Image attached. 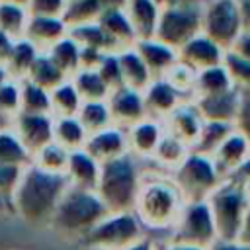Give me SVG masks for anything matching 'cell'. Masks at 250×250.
<instances>
[{
  "mask_svg": "<svg viewBox=\"0 0 250 250\" xmlns=\"http://www.w3.org/2000/svg\"><path fill=\"white\" fill-rule=\"evenodd\" d=\"M127 250H158V246H154V242H152L148 236H145L141 242L133 244V246H131V248H127Z\"/></svg>",
  "mask_w": 250,
  "mask_h": 250,
  "instance_id": "57",
  "label": "cell"
},
{
  "mask_svg": "<svg viewBox=\"0 0 250 250\" xmlns=\"http://www.w3.org/2000/svg\"><path fill=\"white\" fill-rule=\"evenodd\" d=\"M123 12L137 35V41L154 37L158 14H160V8L154 4V0H125Z\"/></svg>",
  "mask_w": 250,
  "mask_h": 250,
  "instance_id": "24",
  "label": "cell"
},
{
  "mask_svg": "<svg viewBox=\"0 0 250 250\" xmlns=\"http://www.w3.org/2000/svg\"><path fill=\"white\" fill-rule=\"evenodd\" d=\"M96 70H98L100 78L105 82V86L109 88V92H113V90H117V88L123 86V78H121V68H119L117 53H105Z\"/></svg>",
  "mask_w": 250,
  "mask_h": 250,
  "instance_id": "45",
  "label": "cell"
},
{
  "mask_svg": "<svg viewBox=\"0 0 250 250\" xmlns=\"http://www.w3.org/2000/svg\"><path fill=\"white\" fill-rule=\"evenodd\" d=\"M45 53L66 78H72L80 70V47L70 35H64Z\"/></svg>",
  "mask_w": 250,
  "mask_h": 250,
  "instance_id": "27",
  "label": "cell"
},
{
  "mask_svg": "<svg viewBox=\"0 0 250 250\" xmlns=\"http://www.w3.org/2000/svg\"><path fill=\"white\" fill-rule=\"evenodd\" d=\"M49 102H51L53 117H72L78 113V109L82 105V98L78 96L70 78L62 80L59 86H55L49 92Z\"/></svg>",
  "mask_w": 250,
  "mask_h": 250,
  "instance_id": "30",
  "label": "cell"
},
{
  "mask_svg": "<svg viewBox=\"0 0 250 250\" xmlns=\"http://www.w3.org/2000/svg\"><path fill=\"white\" fill-rule=\"evenodd\" d=\"M186 2H193V0H154V4L162 10V8H170V6H178V4H186Z\"/></svg>",
  "mask_w": 250,
  "mask_h": 250,
  "instance_id": "58",
  "label": "cell"
},
{
  "mask_svg": "<svg viewBox=\"0 0 250 250\" xmlns=\"http://www.w3.org/2000/svg\"><path fill=\"white\" fill-rule=\"evenodd\" d=\"M227 51H230L236 57H240V59L250 62V31H240V35L234 39V43Z\"/></svg>",
  "mask_w": 250,
  "mask_h": 250,
  "instance_id": "50",
  "label": "cell"
},
{
  "mask_svg": "<svg viewBox=\"0 0 250 250\" xmlns=\"http://www.w3.org/2000/svg\"><path fill=\"white\" fill-rule=\"evenodd\" d=\"M203 117L199 113V109L195 107L193 100L188 98L184 100L180 105H176L164 119V129L166 133L178 137L180 141H184L189 148H193L199 133H201V127H203Z\"/></svg>",
  "mask_w": 250,
  "mask_h": 250,
  "instance_id": "13",
  "label": "cell"
},
{
  "mask_svg": "<svg viewBox=\"0 0 250 250\" xmlns=\"http://www.w3.org/2000/svg\"><path fill=\"white\" fill-rule=\"evenodd\" d=\"M23 80H29L35 86L51 92L55 86H59L62 80H66V76L57 68V64L47 57V53H39Z\"/></svg>",
  "mask_w": 250,
  "mask_h": 250,
  "instance_id": "33",
  "label": "cell"
},
{
  "mask_svg": "<svg viewBox=\"0 0 250 250\" xmlns=\"http://www.w3.org/2000/svg\"><path fill=\"white\" fill-rule=\"evenodd\" d=\"M66 188V176L49 174L35 168L33 164H27L10 195L12 215L27 227L49 229L55 207Z\"/></svg>",
  "mask_w": 250,
  "mask_h": 250,
  "instance_id": "1",
  "label": "cell"
},
{
  "mask_svg": "<svg viewBox=\"0 0 250 250\" xmlns=\"http://www.w3.org/2000/svg\"><path fill=\"white\" fill-rule=\"evenodd\" d=\"M158 250H207V248L195 246V244H188V242H178V240H170L168 238V242L164 246H160Z\"/></svg>",
  "mask_w": 250,
  "mask_h": 250,
  "instance_id": "55",
  "label": "cell"
},
{
  "mask_svg": "<svg viewBox=\"0 0 250 250\" xmlns=\"http://www.w3.org/2000/svg\"><path fill=\"white\" fill-rule=\"evenodd\" d=\"M176 53H178V61L188 64L195 72L215 66V64H221L223 57H225V49L219 47L215 41H211L203 33H197L195 37H191Z\"/></svg>",
  "mask_w": 250,
  "mask_h": 250,
  "instance_id": "16",
  "label": "cell"
},
{
  "mask_svg": "<svg viewBox=\"0 0 250 250\" xmlns=\"http://www.w3.org/2000/svg\"><path fill=\"white\" fill-rule=\"evenodd\" d=\"M223 64H225V68L230 76V82H232L234 90L240 92L242 96H250V62L236 57L230 51H225Z\"/></svg>",
  "mask_w": 250,
  "mask_h": 250,
  "instance_id": "42",
  "label": "cell"
},
{
  "mask_svg": "<svg viewBox=\"0 0 250 250\" xmlns=\"http://www.w3.org/2000/svg\"><path fill=\"white\" fill-rule=\"evenodd\" d=\"M23 168L0 164V199H10V195H12L14 188H16V184H18L20 174H21Z\"/></svg>",
  "mask_w": 250,
  "mask_h": 250,
  "instance_id": "47",
  "label": "cell"
},
{
  "mask_svg": "<svg viewBox=\"0 0 250 250\" xmlns=\"http://www.w3.org/2000/svg\"><path fill=\"white\" fill-rule=\"evenodd\" d=\"M145 176V166L131 152L100 164V176L96 184V193L104 201L109 213L133 211L141 182Z\"/></svg>",
  "mask_w": 250,
  "mask_h": 250,
  "instance_id": "4",
  "label": "cell"
},
{
  "mask_svg": "<svg viewBox=\"0 0 250 250\" xmlns=\"http://www.w3.org/2000/svg\"><path fill=\"white\" fill-rule=\"evenodd\" d=\"M107 107L111 115V123L119 125L123 129H129L143 117H146L145 102H143V92H137L133 88L121 86L107 96Z\"/></svg>",
  "mask_w": 250,
  "mask_h": 250,
  "instance_id": "14",
  "label": "cell"
},
{
  "mask_svg": "<svg viewBox=\"0 0 250 250\" xmlns=\"http://www.w3.org/2000/svg\"><path fill=\"white\" fill-rule=\"evenodd\" d=\"M68 154L70 150H66L62 145H59L57 141H51L47 145H43L39 150H35L31 154V162L35 168L49 172V174H62L66 172V164H68Z\"/></svg>",
  "mask_w": 250,
  "mask_h": 250,
  "instance_id": "32",
  "label": "cell"
},
{
  "mask_svg": "<svg viewBox=\"0 0 250 250\" xmlns=\"http://www.w3.org/2000/svg\"><path fill=\"white\" fill-rule=\"evenodd\" d=\"M184 100H188V98H184L164 78H152L150 84L143 90V102H145L146 115L156 117V119H164Z\"/></svg>",
  "mask_w": 250,
  "mask_h": 250,
  "instance_id": "19",
  "label": "cell"
},
{
  "mask_svg": "<svg viewBox=\"0 0 250 250\" xmlns=\"http://www.w3.org/2000/svg\"><path fill=\"white\" fill-rule=\"evenodd\" d=\"M207 250H250V244L238 240V238H232V240H223V238H217Z\"/></svg>",
  "mask_w": 250,
  "mask_h": 250,
  "instance_id": "51",
  "label": "cell"
},
{
  "mask_svg": "<svg viewBox=\"0 0 250 250\" xmlns=\"http://www.w3.org/2000/svg\"><path fill=\"white\" fill-rule=\"evenodd\" d=\"M88 131L82 127L76 115L72 117H53V141L62 145L66 150L84 148Z\"/></svg>",
  "mask_w": 250,
  "mask_h": 250,
  "instance_id": "31",
  "label": "cell"
},
{
  "mask_svg": "<svg viewBox=\"0 0 250 250\" xmlns=\"http://www.w3.org/2000/svg\"><path fill=\"white\" fill-rule=\"evenodd\" d=\"M29 14L23 4L0 2V31L12 39H21Z\"/></svg>",
  "mask_w": 250,
  "mask_h": 250,
  "instance_id": "35",
  "label": "cell"
},
{
  "mask_svg": "<svg viewBox=\"0 0 250 250\" xmlns=\"http://www.w3.org/2000/svg\"><path fill=\"white\" fill-rule=\"evenodd\" d=\"M250 154V143L248 139L238 131V129H232L225 141L217 146V150L211 154L221 178H229L232 176V172L242 164V160Z\"/></svg>",
  "mask_w": 250,
  "mask_h": 250,
  "instance_id": "18",
  "label": "cell"
},
{
  "mask_svg": "<svg viewBox=\"0 0 250 250\" xmlns=\"http://www.w3.org/2000/svg\"><path fill=\"white\" fill-rule=\"evenodd\" d=\"M68 0H27L25 8L29 16H43V18H62Z\"/></svg>",
  "mask_w": 250,
  "mask_h": 250,
  "instance_id": "46",
  "label": "cell"
},
{
  "mask_svg": "<svg viewBox=\"0 0 250 250\" xmlns=\"http://www.w3.org/2000/svg\"><path fill=\"white\" fill-rule=\"evenodd\" d=\"M230 76L225 68V64H215L209 68H203L195 74V84H193V94L191 98L197 96H211V94H221L227 90H232Z\"/></svg>",
  "mask_w": 250,
  "mask_h": 250,
  "instance_id": "28",
  "label": "cell"
},
{
  "mask_svg": "<svg viewBox=\"0 0 250 250\" xmlns=\"http://www.w3.org/2000/svg\"><path fill=\"white\" fill-rule=\"evenodd\" d=\"M232 178L234 180H238L240 184H244V186H250V154L242 160V164L232 172Z\"/></svg>",
  "mask_w": 250,
  "mask_h": 250,
  "instance_id": "53",
  "label": "cell"
},
{
  "mask_svg": "<svg viewBox=\"0 0 250 250\" xmlns=\"http://www.w3.org/2000/svg\"><path fill=\"white\" fill-rule=\"evenodd\" d=\"M20 113H51L49 92L29 80H20Z\"/></svg>",
  "mask_w": 250,
  "mask_h": 250,
  "instance_id": "40",
  "label": "cell"
},
{
  "mask_svg": "<svg viewBox=\"0 0 250 250\" xmlns=\"http://www.w3.org/2000/svg\"><path fill=\"white\" fill-rule=\"evenodd\" d=\"M98 25L104 29V33L109 37L115 53L133 47L137 43V35L123 12V8H111V10H104L100 14V18L96 20Z\"/></svg>",
  "mask_w": 250,
  "mask_h": 250,
  "instance_id": "21",
  "label": "cell"
},
{
  "mask_svg": "<svg viewBox=\"0 0 250 250\" xmlns=\"http://www.w3.org/2000/svg\"><path fill=\"white\" fill-rule=\"evenodd\" d=\"M100 4L104 10H111V8H123L125 0H100Z\"/></svg>",
  "mask_w": 250,
  "mask_h": 250,
  "instance_id": "59",
  "label": "cell"
},
{
  "mask_svg": "<svg viewBox=\"0 0 250 250\" xmlns=\"http://www.w3.org/2000/svg\"><path fill=\"white\" fill-rule=\"evenodd\" d=\"M14 41H16V39H12V37H8L6 33H2V31H0V66H4V64H6V61H8L10 53H12Z\"/></svg>",
  "mask_w": 250,
  "mask_h": 250,
  "instance_id": "54",
  "label": "cell"
},
{
  "mask_svg": "<svg viewBox=\"0 0 250 250\" xmlns=\"http://www.w3.org/2000/svg\"><path fill=\"white\" fill-rule=\"evenodd\" d=\"M207 203L217 227V236L223 240L238 238L246 209L250 205L246 186L232 176L223 178L221 184L207 197Z\"/></svg>",
  "mask_w": 250,
  "mask_h": 250,
  "instance_id": "5",
  "label": "cell"
},
{
  "mask_svg": "<svg viewBox=\"0 0 250 250\" xmlns=\"http://www.w3.org/2000/svg\"><path fill=\"white\" fill-rule=\"evenodd\" d=\"M20 113V80L8 78L0 84V115L14 119Z\"/></svg>",
  "mask_w": 250,
  "mask_h": 250,
  "instance_id": "44",
  "label": "cell"
},
{
  "mask_svg": "<svg viewBox=\"0 0 250 250\" xmlns=\"http://www.w3.org/2000/svg\"><path fill=\"white\" fill-rule=\"evenodd\" d=\"M189 152H191V148L184 141H180L178 137H174L170 133H164V137L160 139V143H158L150 160L154 162V166L158 170L170 174L188 158Z\"/></svg>",
  "mask_w": 250,
  "mask_h": 250,
  "instance_id": "26",
  "label": "cell"
},
{
  "mask_svg": "<svg viewBox=\"0 0 250 250\" xmlns=\"http://www.w3.org/2000/svg\"><path fill=\"white\" fill-rule=\"evenodd\" d=\"M8 78H10V76H8V72H6V68H4V66H0V84H2V82H6Z\"/></svg>",
  "mask_w": 250,
  "mask_h": 250,
  "instance_id": "61",
  "label": "cell"
},
{
  "mask_svg": "<svg viewBox=\"0 0 250 250\" xmlns=\"http://www.w3.org/2000/svg\"><path fill=\"white\" fill-rule=\"evenodd\" d=\"M12 131L29 152V156L43 145L53 141V115L51 113H18L12 119Z\"/></svg>",
  "mask_w": 250,
  "mask_h": 250,
  "instance_id": "11",
  "label": "cell"
},
{
  "mask_svg": "<svg viewBox=\"0 0 250 250\" xmlns=\"http://www.w3.org/2000/svg\"><path fill=\"white\" fill-rule=\"evenodd\" d=\"M0 2H16V4H23V6H25L27 0H0Z\"/></svg>",
  "mask_w": 250,
  "mask_h": 250,
  "instance_id": "62",
  "label": "cell"
},
{
  "mask_svg": "<svg viewBox=\"0 0 250 250\" xmlns=\"http://www.w3.org/2000/svg\"><path fill=\"white\" fill-rule=\"evenodd\" d=\"M166 129L162 119L156 117H143L141 121H137L135 125H131L127 129V141H129V152L139 158L141 162L150 160L160 139L164 137Z\"/></svg>",
  "mask_w": 250,
  "mask_h": 250,
  "instance_id": "15",
  "label": "cell"
},
{
  "mask_svg": "<svg viewBox=\"0 0 250 250\" xmlns=\"http://www.w3.org/2000/svg\"><path fill=\"white\" fill-rule=\"evenodd\" d=\"M76 117L82 123V127L88 131V135L111 125V115H109V107L105 100L104 102H82Z\"/></svg>",
  "mask_w": 250,
  "mask_h": 250,
  "instance_id": "41",
  "label": "cell"
},
{
  "mask_svg": "<svg viewBox=\"0 0 250 250\" xmlns=\"http://www.w3.org/2000/svg\"><path fill=\"white\" fill-rule=\"evenodd\" d=\"M238 240L250 244V205L246 209V215H244V221H242V227H240V232H238Z\"/></svg>",
  "mask_w": 250,
  "mask_h": 250,
  "instance_id": "56",
  "label": "cell"
},
{
  "mask_svg": "<svg viewBox=\"0 0 250 250\" xmlns=\"http://www.w3.org/2000/svg\"><path fill=\"white\" fill-rule=\"evenodd\" d=\"M70 80H72L78 96L82 98V102H104L109 96V88L100 78L98 70L80 68Z\"/></svg>",
  "mask_w": 250,
  "mask_h": 250,
  "instance_id": "34",
  "label": "cell"
},
{
  "mask_svg": "<svg viewBox=\"0 0 250 250\" xmlns=\"http://www.w3.org/2000/svg\"><path fill=\"white\" fill-rule=\"evenodd\" d=\"M195 70L193 68H189L188 64H184V62H180V61H176L166 72H164V80L172 86V88H176L184 98H191V94H193V84H195Z\"/></svg>",
  "mask_w": 250,
  "mask_h": 250,
  "instance_id": "43",
  "label": "cell"
},
{
  "mask_svg": "<svg viewBox=\"0 0 250 250\" xmlns=\"http://www.w3.org/2000/svg\"><path fill=\"white\" fill-rule=\"evenodd\" d=\"M242 94L232 90L221 92V94H211V96H197L191 98L195 107L199 109L201 117L205 121H223V123H232L234 125V117L238 111V104H240Z\"/></svg>",
  "mask_w": 250,
  "mask_h": 250,
  "instance_id": "17",
  "label": "cell"
},
{
  "mask_svg": "<svg viewBox=\"0 0 250 250\" xmlns=\"http://www.w3.org/2000/svg\"><path fill=\"white\" fill-rule=\"evenodd\" d=\"M39 53L41 51L33 43H29L27 39H23V37L16 39L14 47H12V53H10V57H8V61L4 64L8 76L14 78V80H23Z\"/></svg>",
  "mask_w": 250,
  "mask_h": 250,
  "instance_id": "29",
  "label": "cell"
},
{
  "mask_svg": "<svg viewBox=\"0 0 250 250\" xmlns=\"http://www.w3.org/2000/svg\"><path fill=\"white\" fill-rule=\"evenodd\" d=\"M80 47V45H78ZM105 53L98 51V49H90V47H80V68H90L96 70L100 61L104 59Z\"/></svg>",
  "mask_w": 250,
  "mask_h": 250,
  "instance_id": "49",
  "label": "cell"
},
{
  "mask_svg": "<svg viewBox=\"0 0 250 250\" xmlns=\"http://www.w3.org/2000/svg\"><path fill=\"white\" fill-rule=\"evenodd\" d=\"M133 47L139 53V57L143 59V62L146 64V68H148V72H150L152 78H162L164 72L178 61L176 49L160 43L154 37H150V39H139Z\"/></svg>",
  "mask_w": 250,
  "mask_h": 250,
  "instance_id": "22",
  "label": "cell"
},
{
  "mask_svg": "<svg viewBox=\"0 0 250 250\" xmlns=\"http://www.w3.org/2000/svg\"><path fill=\"white\" fill-rule=\"evenodd\" d=\"M107 213L109 211L96 189L74 188L68 184L55 207L49 229L64 240L80 242Z\"/></svg>",
  "mask_w": 250,
  "mask_h": 250,
  "instance_id": "3",
  "label": "cell"
},
{
  "mask_svg": "<svg viewBox=\"0 0 250 250\" xmlns=\"http://www.w3.org/2000/svg\"><path fill=\"white\" fill-rule=\"evenodd\" d=\"M64 176H66L68 184L74 188L96 189L98 176H100V162L96 158H92L84 148L70 150Z\"/></svg>",
  "mask_w": 250,
  "mask_h": 250,
  "instance_id": "23",
  "label": "cell"
},
{
  "mask_svg": "<svg viewBox=\"0 0 250 250\" xmlns=\"http://www.w3.org/2000/svg\"><path fill=\"white\" fill-rule=\"evenodd\" d=\"M234 129L232 123H223V121H203L201 133L193 145L191 150L201 152V154H213L217 150V146L225 141V137Z\"/></svg>",
  "mask_w": 250,
  "mask_h": 250,
  "instance_id": "38",
  "label": "cell"
},
{
  "mask_svg": "<svg viewBox=\"0 0 250 250\" xmlns=\"http://www.w3.org/2000/svg\"><path fill=\"white\" fill-rule=\"evenodd\" d=\"M84 150L96 158L100 164L119 158L123 154L129 152V141H127V129L119 127V125H107L96 133H90L86 143H84Z\"/></svg>",
  "mask_w": 250,
  "mask_h": 250,
  "instance_id": "12",
  "label": "cell"
},
{
  "mask_svg": "<svg viewBox=\"0 0 250 250\" xmlns=\"http://www.w3.org/2000/svg\"><path fill=\"white\" fill-rule=\"evenodd\" d=\"M104 12L100 0H68L66 10L62 14V21L66 27H76L84 23H94Z\"/></svg>",
  "mask_w": 250,
  "mask_h": 250,
  "instance_id": "36",
  "label": "cell"
},
{
  "mask_svg": "<svg viewBox=\"0 0 250 250\" xmlns=\"http://www.w3.org/2000/svg\"><path fill=\"white\" fill-rule=\"evenodd\" d=\"M242 31H250V0H236Z\"/></svg>",
  "mask_w": 250,
  "mask_h": 250,
  "instance_id": "52",
  "label": "cell"
},
{
  "mask_svg": "<svg viewBox=\"0 0 250 250\" xmlns=\"http://www.w3.org/2000/svg\"><path fill=\"white\" fill-rule=\"evenodd\" d=\"M234 129H238L250 143V96H242L234 117Z\"/></svg>",
  "mask_w": 250,
  "mask_h": 250,
  "instance_id": "48",
  "label": "cell"
},
{
  "mask_svg": "<svg viewBox=\"0 0 250 250\" xmlns=\"http://www.w3.org/2000/svg\"><path fill=\"white\" fill-rule=\"evenodd\" d=\"M184 205L186 199L168 172L145 168V176L133 205V213L139 217L145 229L170 230L176 225Z\"/></svg>",
  "mask_w": 250,
  "mask_h": 250,
  "instance_id": "2",
  "label": "cell"
},
{
  "mask_svg": "<svg viewBox=\"0 0 250 250\" xmlns=\"http://www.w3.org/2000/svg\"><path fill=\"white\" fill-rule=\"evenodd\" d=\"M29 162H31V156L23 148V145L20 143V139L16 137L12 127L2 129L0 131V164L23 168Z\"/></svg>",
  "mask_w": 250,
  "mask_h": 250,
  "instance_id": "39",
  "label": "cell"
},
{
  "mask_svg": "<svg viewBox=\"0 0 250 250\" xmlns=\"http://www.w3.org/2000/svg\"><path fill=\"white\" fill-rule=\"evenodd\" d=\"M246 191H248V197H250V186H246Z\"/></svg>",
  "mask_w": 250,
  "mask_h": 250,
  "instance_id": "63",
  "label": "cell"
},
{
  "mask_svg": "<svg viewBox=\"0 0 250 250\" xmlns=\"http://www.w3.org/2000/svg\"><path fill=\"white\" fill-rule=\"evenodd\" d=\"M64 35H68V27L62 21V18H43V16H29L23 31V39L33 43L41 53H45Z\"/></svg>",
  "mask_w": 250,
  "mask_h": 250,
  "instance_id": "20",
  "label": "cell"
},
{
  "mask_svg": "<svg viewBox=\"0 0 250 250\" xmlns=\"http://www.w3.org/2000/svg\"><path fill=\"white\" fill-rule=\"evenodd\" d=\"M170 178L182 191L186 203L207 199L223 180L213 158L195 150H191L188 158L174 172H170Z\"/></svg>",
  "mask_w": 250,
  "mask_h": 250,
  "instance_id": "7",
  "label": "cell"
},
{
  "mask_svg": "<svg viewBox=\"0 0 250 250\" xmlns=\"http://www.w3.org/2000/svg\"><path fill=\"white\" fill-rule=\"evenodd\" d=\"M10 125H12V121L0 115V131H2V129H6V127H10Z\"/></svg>",
  "mask_w": 250,
  "mask_h": 250,
  "instance_id": "60",
  "label": "cell"
},
{
  "mask_svg": "<svg viewBox=\"0 0 250 250\" xmlns=\"http://www.w3.org/2000/svg\"><path fill=\"white\" fill-rule=\"evenodd\" d=\"M240 18L236 0H203L201 2V33L225 51L240 35Z\"/></svg>",
  "mask_w": 250,
  "mask_h": 250,
  "instance_id": "10",
  "label": "cell"
},
{
  "mask_svg": "<svg viewBox=\"0 0 250 250\" xmlns=\"http://www.w3.org/2000/svg\"><path fill=\"white\" fill-rule=\"evenodd\" d=\"M117 61H119V68H121L123 86L143 92L150 84L152 76H150L146 64L143 62V59L139 57V53L135 51V47H127V49L119 51Z\"/></svg>",
  "mask_w": 250,
  "mask_h": 250,
  "instance_id": "25",
  "label": "cell"
},
{
  "mask_svg": "<svg viewBox=\"0 0 250 250\" xmlns=\"http://www.w3.org/2000/svg\"><path fill=\"white\" fill-rule=\"evenodd\" d=\"M217 238H219L217 227H215L207 199L188 201L176 225L170 229V240L188 242V244H195L203 248H209Z\"/></svg>",
  "mask_w": 250,
  "mask_h": 250,
  "instance_id": "9",
  "label": "cell"
},
{
  "mask_svg": "<svg viewBox=\"0 0 250 250\" xmlns=\"http://www.w3.org/2000/svg\"><path fill=\"white\" fill-rule=\"evenodd\" d=\"M201 2L203 0H193L162 8L154 29V39L178 51L184 43L201 33Z\"/></svg>",
  "mask_w": 250,
  "mask_h": 250,
  "instance_id": "8",
  "label": "cell"
},
{
  "mask_svg": "<svg viewBox=\"0 0 250 250\" xmlns=\"http://www.w3.org/2000/svg\"><path fill=\"white\" fill-rule=\"evenodd\" d=\"M68 35H70L80 47L98 49V51H102V53H115V49H113L109 37L104 33V29L98 25V21L70 27V29H68Z\"/></svg>",
  "mask_w": 250,
  "mask_h": 250,
  "instance_id": "37",
  "label": "cell"
},
{
  "mask_svg": "<svg viewBox=\"0 0 250 250\" xmlns=\"http://www.w3.org/2000/svg\"><path fill=\"white\" fill-rule=\"evenodd\" d=\"M145 236V227L133 211H117L107 213L80 244L88 250H127Z\"/></svg>",
  "mask_w": 250,
  "mask_h": 250,
  "instance_id": "6",
  "label": "cell"
}]
</instances>
